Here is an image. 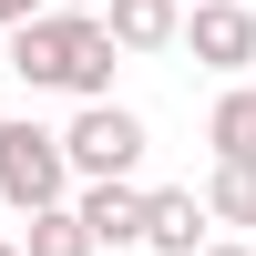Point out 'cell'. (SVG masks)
<instances>
[{"instance_id":"cell-1","label":"cell","mask_w":256,"mask_h":256,"mask_svg":"<svg viewBox=\"0 0 256 256\" xmlns=\"http://www.w3.org/2000/svg\"><path fill=\"white\" fill-rule=\"evenodd\" d=\"M113 41H102L92 10H31L10 20V72L31 82V92H72V102H102L113 92Z\"/></svg>"},{"instance_id":"cell-2","label":"cell","mask_w":256,"mask_h":256,"mask_svg":"<svg viewBox=\"0 0 256 256\" xmlns=\"http://www.w3.org/2000/svg\"><path fill=\"white\" fill-rule=\"evenodd\" d=\"M144 154H154V134H144L134 102H82L72 123H62V164H72V184H102V174H144Z\"/></svg>"},{"instance_id":"cell-3","label":"cell","mask_w":256,"mask_h":256,"mask_svg":"<svg viewBox=\"0 0 256 256\" xmlns=\"http://www.w3.org/2000/svg\"><path fill=\"white\" fill-rule=\"evenodd\" d=\"M72 195V164H62V134H41L31 113L0 123V216H31V205Z\"/></svg>"},{"instance_id":"cell-4","label":"cell","mask_w":256,"mask_h":256,"mask_svg":"<svg viewBox=\"0 0 256 256\" xmlns=\"http://www.w3.org/2000/svg\"><path fill=\"white\" fill-rule=\"evenodd\" d=\"M174 52H195L205 72L236 82L246 62H256V10H246V0H195V10L174 20Z\"/></svg>"},{"instance_id":"cell-5","label":"cell","mask_w":256,"mask_h":256,"mask_svg":"<svg viewBox=\"0 0 256 256\" xmlns=\"http://www.w3.org/2000/svg\"><path fill=\"white\" fill-rule=\"evenodd\" d=\"M72 216H82V236H92V256H102V246H134V236H144V184H134V174L72 184Z\"/></svg>"},{"instance_id":"cell-6","label":"cell","mask_w":256,"mask_h":256,"mask_svg":"<svg viewBox=\"0 0 256 256\" xmlns=\"http://www.w3.org/2000/svg\"><path fill=\"white\" fill-rule=\"evenodd\" d=\"M134 246H154V256H195L205 246V205H195V184H144V236Z\"/></svg>"},{"instance_id":"cell-7","label":"cell","mask_w":256,"mask_h":256,"mask_svg":"<svg viewBox=\"0 0 256 256\" xmlns=\"http://www.w3.org/2000/svg\"><path fill=\"white\" fill-rule=\"evenodd\" d=\"M102 41L113 52H174V20H184V0H102Z\"/></svg>"},{"instance_id":"cell-8","label":"cell","mask_w":256,"mask_h":256,"mask_svg":"<svg viewBox=\"0 0 256 256\" xmlns=\"http://www.w3.org/2000/svg\"><path fill=\"white\" fill-rule=\"evenodd\" d=\"M195 205H205V226H256V154H216Z\"/></svg>"},{"instance_id":"cell-9","label":"cell","mask_w":256,"mask_h":256,"mask_svg":"<svg viewBox=\"0 0 256 256\" xmlns=\"http://www.w3.org/2000/svg\"><path fill=\"white\" fill-rule=\"evenodd\" d=\"M20 256H92V236H82V216H72V195L62 205H31V226L10 236Z\"/></svg>"},{"instance_id":"cell-10","label":"cell","mask_w":256,"mask_h":256,"mask_svg":"<svg viewBox=\"0 0 256 256\" xmlns=\"http://www.w3.org/2000/svg\"><path fill=\"white\" fill-rule=\"evenodd\" d=\"M205 144H216V154H256V82H226V92H216Z\"/></svg>"},{"instance_id":"cell-11","label":"cell","mask_w":256,"mask_h":256,"mask_svg":"<svg viewBox=\"0 0 256 256\" xmlns=\"http://www.w3.org/2000/svg\"><path fill=\"white\" fill-rule=\"evenodd\" d=\"M195 256H256V246H246V236H205Z\"/></svg>"},{"instance_id":"cell-12","label":"cell","mask_w":256,"mask_h":256,"mask_svg":"<svg viewBox=\"0 0 256 256\" xmlns=\"http://www.w3.org/2000/svg\"><path fill=\"white\" fill-rule=\"evenodd\" d=\"M31 10H52V0H0V31H10V20H31Z\"/></svg>"},{"instance_id":"cell-13","label":"cell","mask_w":256,"mask_h":256,"mask_svg":"<svg viewBox=\"0 0 256 256\" xmlns=\"http://www.w3.org/2000/svg\"><path fill=\"white\" fill-rule=\"evenodd\" d=\"M52 10H102V0H52Z\"/></svg>"},{"instance_id":"cell-14","label":"cell","mask_w":256,"mask_h":256,"mask_svg":"<svg viewBox=\"0 0 256 256\" xmlns=\"http://www.w3.org/2000/svg\"><path fill=\"white\" fill-rule=\"evenodd\" d=\"M0 256H20V246H10V236H0Z\"/></svg>"},{"instance_id":"cell-15","label":"cell","mask_w":256,"mask_h":256,"mask_svg":"<svg viewBox=\"0 0 256 256\" xmlns=\"http://www.w3.org/2000/svg\"><path fill=\"white\" fill-rule=\"evenodd\" d=\"M0 236H10V226H0Z\"/></svg>"}]
</instances>
